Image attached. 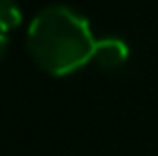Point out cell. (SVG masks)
I'll return each instance as SVG.
<instances>
[{"instance_id": "1", "label": "cell", "mask_w": 158, "mask_h": 156, "mask_svg": "<svg viewBox=\"0 0 158 156\" xmlns=\"http://www.w3.org/2000/svg\"><path fill=\"white\" fill-rule=\"evenodd\" d=\"M90 22L66 4L45 6L28 26L26 47L34 64L53 77H66L83 69L94 52Z\"/></svg>"}, {"instance_id": "2", "label": "cell", "mask_w": 158, "mask_h": 156, "mask_svg": "<svg viewBox=\"0 0 158 156\" xmlns=\"http://www.w3.org/2000/svg\"><path fill=\"white\" fill-rule=\"evenodd\" d=\"M128 58H131V49L126 41L118 36H105V39H96L90 62H94L103 71H118L128 62Z\"/></svg>"}, {"instance_id": "3", "label": "cell", "mask_w": 158, "mask_h": 156, "mask_svg": "<svg viewBox=\"0 0 158 156\" xmlns=\"http://www.w3.org/2000/svg\"><path fill=\"white\" fill-rule=\"evenodd\" d=\"M22 24V9L17 0H0V32H9Z\"/></svg>"}, {"instance_id": "4", "label": "cell", "mask_w": 158, "mask_h": 156, "mask_svg": "<svg viewBox=\"0 0 158 156\" xmlns=\"http://www.w3.org/2000/svg\"><path fill=\"white\" fill-rule=\"evenodd\" d=\"M6 49H9V39L4 32H0V60L6 56Z\"/></svg>"}]
</instances>
